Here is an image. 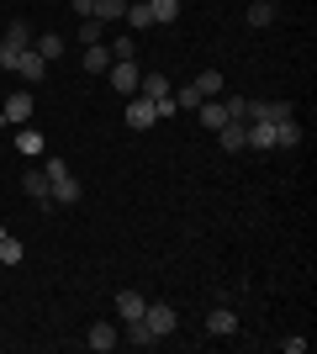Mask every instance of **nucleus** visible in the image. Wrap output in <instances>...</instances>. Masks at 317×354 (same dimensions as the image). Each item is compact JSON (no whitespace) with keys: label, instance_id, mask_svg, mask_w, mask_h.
Listing matches in <instances>:
<instances>
[{"label":"nucleus","instance_id":"29","mask_svg":"<svg viewBox=\"0 0 317 354\" xmlns=\"http://www.w3.org/2000/svg\"><path fill=\"white\" fill-rule=\"evenodd\" d=\"M122 11H127V0H95V21H122Z\"/></svg>","mask_w":317,"mask_h":354},{"label":"nucleus","instance_id":"30","mask_svg":"<svg viewBox=\"0 0 317 354\" xmlns=\"http://www.w3.org/2000/svg\"><path fill=\"white\" fill-rule=\"evenodd\" d=\"M249 106H254V101L233 95V101H222V111H227V122H249Z\"/></svg>","mask_w":317,"mask_h":354},{"label":"nucleus","instance_id":"13","mask_svg":"<svg viewBox=\"0 0 317 354\" xmlns=\"http://www.w3.org/2000/svg\"><path fill=\"white\" fill-rule=\"evenodd\" d=\"M143 307H148V296H137V291H117V317H122V323L143 317Z\"/></svg>","mask_w":317,"mask_h":354},{"label":"nucleus","instance_id":"32","mask_svg":"<svg viewBox=\"0 0 317 354\" xmlns=\"http://www.w3.org/2000/svg\"><path fill=\"white\" fill-rule=\"evenodd\" d=\"M69 6H75V16H79V21H85V16L95 11V0H69Z\"/></svg>","mask_w":317,"mask_h":354},{"label":"nucleus","instance_id":"10","mask_svg":"<svg viewBox=\"0 0 317 354\" xmlns=\"http://www.w3.org/2000/svg\"><path fill=\"white\" fill-rule=\"evenodd\" d=\"M85 344H90L95 354H106V349H117V344H122V333H117V328H111V323H90V333H85Z\"/></svg>","mask_w":317,"mask_h":354},{"label":"nucleus","instance_id":"6","mask_svg":"<svg viewBox=\"0 0 317 354\" xmlns=\"http://www.w3.org/2000/svg\"><path fill=\"white\" fill-rule=\"evenodd\" d=\"M153 122H159V106H153L148 95H127V127L143 133V127H153Z\"/></svg>","mask_w":317,"mask_h":354},{"label":"nucleus","instance_id":"31","mask_svg":"<svg viewBox=\"0 0 317 354\" xmlns=\"http://www.w3.org/2000/svg\"><path fill=\"white\" fill-rule=\"evenodd\" d=\"M175 106H180V111H196V106H201V90H196V85H180V95H175Z\"/></svg>","mask_w":317,"mask_h":354},{"label":"nucleus","instance_id":"8","mask_svg":"<svg viewBox=\"0 0 317 354\" xmlns=\"http://www.w3.org/2000/svg\"><path fill=\"white\" fill-rule=\"evenodd\" d=\"M286 117H296L291 101H254L249 106V122H286Z\"/></svg>","mask_w":317,"mask_h":354},{"label":"nucleus","instance_id":"14","mask_svg":"<svg viewBox=\"0 0 317 354\" xmlns=\"http://www.w3.org/2000/svg\"><path fill=\"white\" fill-rule=\"evenodd\" d=\"M122 339L133 344V349H153V344H159V339H153V333H148V323H143V317H133V323L122 328Z\"/></svg>","mask_w":317,"mask_h":354},{"label":"nucleus","instance_id":"28","mask_svg":"<svg viewBox=\"0 0 317 354\" xmlns=\"http://www.w3.org/2000/svg\"><path fill=\"white\" fill-rule=\"evenodd\" d=\"M275 21V0H254L249 6V27H270Z\"/></svg>","mask_w":317,"mask_h":354},{"label":"nucleus","instance_id":"3","mask_svg":"<svg viewBox=\"0 0 317 354\" xmlns=\"http://www.w3.org/2000/svg\"><path fill=\"white\" fill-rule=\"evenodd\" d=\"M11 74H21L27 85H37V80L48 74V59L37 53V48H21V53H16V64H11Z\"/></svg>","mask_w":317,"mask_h":354},{"label":"nucleus","instance_id":"2","mask_svg":"<svg viewBox=\"0 0 317 354\" xmlns=\"http://www.w3.org/2000/svg\"><path fill=\"white\" fill-rule=\"evenodd\" d=\"M143 323H148V333H153V339L164 344L169 333L180 328V312L169 307V301H148V307H143Z\"/></svg>","mask_w":317,"mask_h":354},{"label":"nucleus","instance_id":"24","mask_svg":"<svg viewBox=\"0 0 317 354\" xmlns=\"http://www.w3.org/2000/svg\"><path fill=\"white\" fill-rule=\"evenodd\" d=\"M196 111H201V122H206L211 133H217V127H222V122H227V111H222V101H217V95H211V101H201Z\"/></svg>","mask_w":317,"mask_h":354},{"label":"nucleus","instance_id":"12","mask_svg":"<svg viewBox=\"0 0 317 354\" xmlns=\"http://www.w3.org/2000/svg\"><path fill=\"white\" fill-rule=\"evenodd\" d=\"M122 21L133 32H148L153 27V11H148V0H127V11H122Z\"/></svg>","mask_w":317,"mask_h":354},{"label":"nucleus","instance_id":"26","mask_svg":"<svg viewBox=\"0 0 317 354\" xmlns=\"http://www.w3.org/2000/svg\"><path fill=\"white\" fill-rule=\"evenodd\" d=\"M148 11H153V27H164L180 16V0H148Z\"/></svg>","mask_w":317,"mask_h":354},{"label":"nucleus","instance_id":"11","mask_svg":"<svg viewBox=\"0 0 317 354\" xmlns=\"http://www.w3.org/2000/svg\"><path fill=\"white\" fill-rule=\"evenodd\" d=\"M243 148H275V122H249L243 127Z\"/></svg>","mask_w":317,"mask_h":354},{"label":"nucleus","instance_id":"25","mask_svg":"<svg viewBox=\"0 0 317 354\" xmlns=\"http://www.w3.org/2000/svg\"><path fill=\"white\" fill-rule=\"evenodd\" d=\"M0 43H6V48H16V53H21V48H32V27H27V21H11V32H6Z\"/></svg>","mask_w":317,"mask_h":354},{"label":"nucleus","instance_id":"23","mask_svg":"<svg viewBox=\"0 0 317 354\" xmlns=\"http://www.w3.org/2000/svg\"><path fill=\"white\" fill-rule=\"evenodd\" d=\"M79 43H85V48L106 43V21H95V16H85V21H79Z\"/></svg>","mask_w":317,"mask_h":354},{"label":"nucleus","instance_id":"27","mask_svg":"<svg viewBox=\"0 0 317 354\" xmlns=\"http://www.w3.org/2000/svg\"><path fill=\"white\" fill-rule=\"evenodd\" d=\"M85 69H90V74H106V69H111V53H106V43L85 48Z\"/></svg>","mask_w":317,"mask_h":354},{"label":"nucleus","instance_id":"17","mask_svg":"<svg viewBox=\"0 0 317 354\" xmlns=\"http://www.w3.org/2000/svg\"><path fill=\"white\" fill-rule=\"evenodd\" d=\"M191 85L201 90V101H211V95H222V69H201Z\"/></svg>","mask_w":317,"mask_h":354},{"label":"nucleus","instance_id":"21","mask_svg":"<svg viewBox=\"0 0 317 354\" xmlns=\"http://www.w3.org/2000/svg\"><path fill=\"white\" fill-rule=\"evenodd\" d=\"M32 48H37V53H43L48 64H53V59H64V43H59V32H43V37H32Z\"/></svg>","mask_w":317,"mask_h":354},{"label":"nucleus","instance_id":"16","mask_svg":"<svg viewBox=\"0 0 317 354\" xmlns=\"http://www.w3.org/2000/svg\"><path fill=\"white\" fill-rule=\"evenodd\" d=\"M137 95H148V101H164V95H169V80H164L159 69L143 74V80H137Z\"/></svg>","mask_w":317,"mask_h":354},{"label":"nucleus","instance_id":"5","mask_svg":"<svg viewBox=\"0 0 317 354\" xmlns=\"http://www.w3.org/2000/svg\"><path fill=\"white\" fill-rule=\"evenodd\" d=\"M32 106H37V101H32L27 90H16L11 101L0 106V127H21V122H27V117H32Z\"/></svg>","mask_w":317,"mask_h":354},{"label":"nucleus","instance_id":"9","mask_svg":"<svg viewBox=\"0 0 317 354\" xmlns=\"http://www.w3.org/2000/svg\"><path fill=\"white\" fill-rule=\"evenodd\" d=\"M206 333L211 339H233V333H238V317H233L227 307H211L206 312Z\"/></svg>","mask_w":317,"mask_h":354},{"label":"nucleus","instance_id":"20","mask_svg":"<svg viewBox=\"0 0 317 354\" xmlns=\"http://www.w3.org/2000/svg\"><path fill=\"white\" fill-rule=\"evenodd\" d=\"M21 259H27L21 238H16V233H6V238H0V265H21Z\"/></svg>","mask_w":317,"mask_h":354},{"label":"nucleus","instance_id":"7","mask_svg":"<svg viewBox=\"0 0 317 354\" xmlns=\"http://www.w3.org/2000/svg\"><path fill=\"white\" fill-rule=\"evenodd\" d=\"M21 191H27L32 201H43V212H53V191H48V175H43V169H27V175H21Z\"/></svg>","mask_w":317,"mask_h":354},{"label":"nucleus","instance_id":"15","mask_svg":"<svg viewBox=\"0 0 317 354\" xmlns=\"http://www.w3.org/2000/svg\"><path fill=\"white\" fill-rule=\"evenodd\" d=\"M243 127H249V122H222V127H217V143H222V153H238V148H243Z\"/></svg>","mask_w":317,"mask_h":354},{"label":"nucleus","instance_id":"33","mask_svg":"<svg viewBox=\"0 0 317 354\" xmlns=\"http://www.w3.org/2000/svg\"><path fill=\"white\" fill-rule=\"evenodd\" d=\"M0 238H6V222H0Z\"/></svg>","mask_w":317,"mask_h":354},{"label":"nucleus","instance_id":"1","mask_svg":"<svg viewBox=\"0 0 317 354\" xmlns=\"http://www.w3.org/2000/svg\"><path fill=\"white\" fill-rule=\"evenodd\" d=\"M43 175H48V191H53V201H59V207H75L79 196H85V191H79V180H75V169H69L64 159H48Z\"/></svg>","mask_w":317,"mask_h":354},{"label":"nucleus","instance_id":"22","mask_svg":"<svg viewBox=\"0 0 317 354\" xmlns=\"http://www.w3.org/2000/svg\"><path fill=\"white\" fill-rule=\"evenodd\" d=\"M16 148H21V153H43V133H37V127H16Z\"/></svg>","mask_w":317,"mask_h":354},{"label":"nucleus","instance_id":"18","mask_svg":"<svg viewBox=\"0 0 317 354\" xmlns=\"http://www.w3.org/2000/svg\"><path fill=\"white\" fill-rule=\"evenodd\" d=\"M296 143H302V127H296V117L275 122V148H296Z\"/></svg>","mask_w":317,"mask_h":354},{"label":"nucleus","instance_id":"19","mask_svg":"<svg viewBox=\"0 0 317 354\" xmlns=\"http://www.w3.org/2000/svg\"><path fill=\"white\" fill-rule=\"evenodd\" d=\"M106 53H111V64L137 59V32H133V37H111V43H106Z\"/></svg>","mask_w":317,"mask_h":354},{"label":"nucleus","instance_id":"4","mask_svg":"<svg viewBox=\"0 0 317 354\" xmlns=\"http://www.w3.org/2000/svg\"><path fill=\"white\" fill-rule=\"evenodd\" d=\"M106 80H111V90H122V95H137V59H122V64H111L106 69Z\"/></svg>","mask_w":317,"mask_h":354}]
</instances>
